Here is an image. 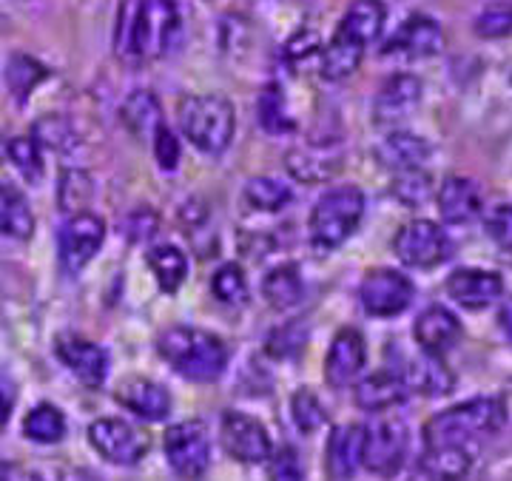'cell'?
Segmentation results:
<instances>
[{
    "label": "cell",
    "instance_id": "6da1fadb",
    "mask_svg": "<svg viewBox=\"0 0 512 481\" xmlns=\"http://www.w3.org/2000/svg\"><path fill=\"white\" fill-rule=\"evenodd\" d=\"M180 35L174 0H123L117 20V55L126 60H157Z\"/></svg>",
    "mask_w": 512,
    "mask_h": 481
},
{
    "label": "cell",
    "instance_id": "7a4b0ae2",
    "mask_svg": "<svg viewBox=\"0 0 512 481\" xmlns=\"http://www.w3.org/2000/svg\"><path fill=\"white\" fill-rule=\"evenodd\" d=\"M157 351L171 368L191 382H217L228 368V348L220 336L174 325L157 339Z\"/></svg>",
    "mask_w": 512,
    "mask_h": 481
},
{
    "label": "cell",
    "instance_id": "3957f363",
    "mask_svg": "<svg viewBox=\"0 0 512 481\" xmlns=\"http://www.w3.org/2000/svg\"><path fill=\"white\" fill-rule=\"evenodd\" d=\"M507 419V405L498 396H481L464 405L436 413L424 425V444L427 447H470L484 436H493Z\"/></svg>",
    "mask_w": 512,
    "mask_h": 481
},
{
    "label": "cell",
    "instance_id": "277c9868",
    "mask_svg": "<svg viewBox=\"0 0 512 481\" xmlns=\"http://www.w3.org/2000/svg\"><path fill=\"white\" fill-rule=\"evenodd\" d=\"M180 129L188 143L205 154H222L231 146L237 131V114L228 97L222 94H194L185 97L177 109Z\"/></svg>",
    "mask_w": 512,
    "mask_h": 481
},
{
    "label": "cell",
    "instance_id": "5b68a950",
    "mask_svg": "<svg viewBox=\"0 0 512 481\" xmlns=\"http://www.w3.org/2000/svg\"><path fill=\"white\" fill-rule=\"evenodd\" d=\"M365 214V194L356 185L330 188L311 211V242L319 251H333L359 228Z\"/></svg>",
    "mask_w": 512,
    "mask_h": 481
},
{
    "label": "cell",
    "instance_id": "8992f818",
    "mask_svg": "<svg viewBox=\"0 0 512 481\" xmlns=\"http://www.w3.org/2000/svg\"><path fill=\"white\" fill-rule=\"evenodd\" d=\"M165 456L171 470L185 481H197L205 476L211 464V442L202 422H180L165 430Z\"/></svg>",
    "mask_w": 512,
    "mask_h": 481
},
{
    "label": "cell",
    "instance_id": "52a82bcc",
    "mask_svg": "<svg viewBox=\"0 0 512 481\" xmlns=\"http://www.w3.org/2000/svg\"><path fill=\"white\" fill-rule=\"evenodd\" d=\"M106 240V222L97 214L80 211L72 214L60 228V240H57V251H60V265L66 274H80L92 257L103 248Z\"/></svg>",
    "mask_w": 512,
    "mask_h": 481
},
{
    "label": "cell",
    "instance_id": "ba28073f",
    "mask_svg": "<svg viewBox=\"0 0 512 481\" xmlns=\"http://www.w3.org/2000/svg\"><path fill=\"white\" fill-rule=\"evenodd\" d=\"M407 425L399 416L376 419L365 427V467L376 476H396L407 456Z\"/></svg>",
    "mask_w": 512,
    "mask_h": 481
},
{
    "label": "cell",
    "instance_id": "9c48e42d",
    "mask_svg": "<svg viewBox=\"0 0 512 481\" xmlns=\"http://www.w3.org/2000/svg\"><path fill=\"white\" fill-rule=\"evenodd\" d=\"M393 248H396V257L402 259L407 268H436L453 251L447 234L430 220L407 222L396 234Z\"/></svg>",
    "mask_w": 512,
    "mask_h": 481
},
{
    "label": "cell",
    "instance_id": "30bf717a",
    "mask_svg": "<svg viewBox=\"0 0 512 481\" xmlns=\"http://www.w3.org/2000/svg\"><path fill=\"white\" fill-rule=\"evenodd\" d=\"M89 442L111 464L131 467L148 453V436L123 419H97L89 425Z\"/></svg>",
    "mask_w": 512,
    "mask_h": 481
},
{
    "label": "cell",
    "instance_id": "8fae6325",
    "mask_svg": "<svg viewBox=\"0 0 512 481\" xmlns=\"http://www.w3.org/2000/svg\"><path fill=\"white\" fill-rule=\"evenodd\" d=\"M413 294H416L413 282L393 268L370 271L362 282V288H359L362 308L370 316H399L410 308Z\"/></svg>",
    "mask_w": 512,
    "mask_h": 481
},
{
    "label": "cell",
    "instance_id": "7c38bea8",
    "mask_svg": "<svg viewBox=\"0 0 512 481\" xmlns=\"http://www.w3.org/2000/svg\"><path fill=\"white\" fill-rule=\"evenodd\" d=\"M222 447L231 459L242 464L268 462V456L274 453L271 436L262 427V422H256L254 416L237 413V410L222 416Z\"/></svg>",
    "mask_w": 512,
    "mask_h": 481
},
{
    "label": "cell",
    "instance_id": "4fadbf2b",
    "mask_svg": "<svg viewBox=\"0 0 512 481\" xmlns=\"http://www.w3.org/2000/svg\"><path fill=\"white\" fill-rule=\"evenodd\" d=\"M57 356L66 368L72 370L74 376L89 385V388H100L109 376V353L100 345H94L83 336H60L57 339Z\"/></svg>",
    "mask_w": 512,
    "mask_h": 481
},
{
    "label": "cell",
    "instance_id": "5bb4252c",
    "mask_svg": "<svg viewBox=\"0 0 512 481\" xmlns=\"http://www.w3.org/2000/svg\"><path fill=\"white\" fill-rule=\"evenodd\" d=\"M444 46V32L433 18L427 15H413L399 26V32L387 40L384 55H402L410 60L439 55Z\"/></svg>",
    "mask_w": 512,
    "mask_h": 481
},
{
    "label": "cell",
    "instance_id": "9a60e30c",
    "mask_svg": "<svg viewBox=\"0 0 512 481\" xmlns=\"http://www.w3.org/2000/svg\"><path fill=\"white\" fill-rule=\"evenodd\" d=\"M365 339L356 328H345L336 333V339L330 342L328 359H325V379L330 388H348L350 382H356V376L365 368Z\"/></svg>",
    "mask_w": 512,
    "mask_h": 481
},
{
    "label": "cell",
    "instance_id": "2e32d148",
    "mask_svg": "<svg viewBox=\"0 0 512 481\" xmlns=\"http://www.w3.org/2000/svg\"><path fill=\"white\" fill-rule=\"evenodd\" d=\"M447 294L456 299L461 308L481 311L487 305H493L495 299L504 294V282L495 271L484 268H458L447 279Z\"/></svg>",
    "mask_w": 512,
    "mask_h": 481
},
{
    "label": "cell",
    "instance_id": "e0dca14e",
    "mask_svg": "<svg viewBox=\"0 0 512 481\" xmlns=\"http://www.w3.org/2000/svg\"><path fill=\"white\" fill-rule=\"evenodd\" d=\"M365 462V427L345 425L330 433L325 467L333 481H350Z\"/></svg>",
    "mask_w": 512,
    "mask_h": 481
},
{
    "label": "cell",
    "instance_id": "ac0fdd59",
    "mask_svg": "<svg viewBox=\"0 0 512 481\" xmlns=\"http://www.w3.org/2000/svg\"><path fill=\"white\" fill-rule=\"evenodd\" d=\"M421 100V80L413 74H396L382 86L373 103V117L379 126L399 123L410 111L419 106Z\"/></svg>",
    "mask_w": 512,
    "mask_h": 481
},
{
    "label": "cell",
    "instance_id": "d6986e66",
    "mask_svg": "<svg viewBox=\"0 0 512 481\" xmlns=\"http://www.w3.org/2000/svg\"><path fill=\"white\" fill-rule=\"evenodd\" d=\"M413 336H416L421 351L441 356L450 348H456V342L461 339V322H458V316L453 311L433 305L416 319Z\"/></svg>",
    "mask_w": 512,
    "mask_h": 481
},
{
    "label": "cell",
    "instance_id": "ffe728a7",
    "mask_svg": "<svg viewBox=\"0 0 512 481\" xmlns=\"http://www.w3.org/2000/svg\"><path fill=\"white\" fill-rule=\"evenodd\" d=\"M473 464L470 447H427L410 481H458Z\"/></svg>",
    "mask_w": 512,
    "mask_h": 481
},
{
    "label": "cell",
    "instance_id": "44dd1931",
    "mask_svg": "<svg viewBox=\"0 0 512 481\" xmlns=\"http://www.w3.org/2000/svg\"><path fill=\"white\" fill-rule=\"evenodd\" d=\"M114 399L123 407H128L134 416L148 419V422H160V419H165L171 413V396H168V390L160 388L151 379H128V382H123L117 388Z\"/></svg>",
    "mask_w": 512,
    "mask_h": 481
},
{
    "label": "cell",
    "instance_id": "7402d4cb",
    "mask_svg": "<svg viewBox=\"0 0 512 481\" xmlns=\"http://www.w3.org/2000/svg\"><path fill=\"white\" fill-rule=\"evenodd\" d=\"M439 208L444 222L467 225L481 214V191L470 177H447L439 188Z\"/></svg>",
    "mask_w": 512,
    "mask_h": 481
},
{
    "label": "cell",
    "instance_id": "603a6c76",
    "mask_svg": "<svg viewBox=\"0 0 512 481\" xmlns=\"http://www.w3.org/2000/svg\"><path fill=\"white\" fill-rule=\"evenodd\" d=\"M285 166L291 171L293 180L308 185L328 183L330 177L339 174L342 168V151H330V148H293L285 157Z\"/></svg>",
    "mask_w": 512,
    "mask_h": 481
},
{
    "label": "cell",
    "instance_id": "cb8c5ba5",
    "mask_svg": "<svg viewBox=\"0 0 512 481\" xmlns=\"http://www.w3.org/2000/svg\"><path fill=\"white\" fill-rule=\"evenodd\" d=\"M396 373L402 376L407 390H416L421 396H441V393L453 388V376H450V370L444 368V362L436 353L421 351V356L407 359L404 368L396 370Z\"/></svg>",
    "mask_w": 512,
    "mask_h": 481
},
{
    "label": "cell",
    "instance_id": "d4e9b609",
    "mask_svg": "<svg viewBox=\"0 0 512 481\" xmlns=\"http://www.w3.org/2000/svg\"><path fill=\"white\" fill-rule=\"evenodd\" d=\"M404 396H407V385L402 382V376L396 370H379L359 382L356 405L370 413H384L390 407L402 405Z\"/></svg>",
    "mask_w": 512,
    "mask_h": 481
},
{
    "label": "cell",
    "instance_id": "484cf974",
    "mask_svg": "<svg viewBox=\"0 0 512 481\" xmlns=\"http://www.w3.org/2000/svg\"><path fill=\"white\" fill-rule=\"evenodd\" d=\"M362 55H365V43L339 26L336 35L330 37V43L325 46V52H322V77L333 80V83L345 80L359 69Z\"/></svg>",
    "mask_w": 512,
    "mask_h": 481
},
{
    "label": "cell",
    "instance_id": "4316f807",
    "mask_svg": "<svg viewBox=\"0 0 512 481\" xmlns=\"http://www.w3.org/2000/svg\"><path fill=\"white\" fill-rule=\"evenodd\" d=\"M379 163L390 171H410V168H421L430 157V146L427 140H421L416 134L407 131H396L390 137H384V143L379 146Z\"/></svg>",
    "mask_w": 512,
    "mask_h": 481
},
{
    "label": "cell",
    "instance_id": "83f0119b",
    "mask_svg": "<svg viewBox=\"0 0 512 481\" xmlns=\"http://www.w3.org/2000/svg\"><path fill=\"white\" fill-rule=\"evenodd\" d=\"M35 231V214L26 194L9 183H0V234L12 240H29Z\"/></svg>",
    "mask_w": 512,
    "mask_h": 481
},
{
    "label": "cell",
    "instance_id": "f1b7e54d",
    "mask_svg": "<svg viewBox=\"0 0 512 481\" xmlns=\"http://www.w3.org/2000/svg\"><path fill=\"white\" fill-rule=\"evenodd\" d=\"M120 117L126 123V129L134 134V137H154V131L163 126V111H160V103L157 97L146 89H137L126 97L123 109H120Z\"/></svg>",
    "mask_w": 512,
    "mask_h": 481
},
{
    "label": "cell",
    "instance_id": "f546056e",
    "mask_svg": "<svg viewBox=\"0 0 512 481\" xmlns=\"http://www.w3.org/2000/svg\"><path fill=\"white\" fill-rule=\"evenodd\" d=\"M302 291H305V285H302V274L296 265H279L274 271H268V277L262 282V296L276 311H288L293 305H299Z\"/></svg>",
    "mask_w": 512,
    "mask_h": 481
},
{
    "label": "cell",
    "instance_id": "4dcf8cb0",
    "mask_svg": "<svg viewBox=\"0 0 512 481\" xmlns=\"http://www.w3.org/2000/svg\"><path fill=\"white\" fill-rule=\"evenodd\" d=\"M339 26L348 29L353 37H359L365 46L373 43L384 29V3L382 0H353Z\"/></svg>",
    "mask_w": 512,
    "mask_h": 481
},
{
    "label": "cell",
    "instance_id": "1f68e13d",
    "mask_svg": "<svg viewBox=\"0 0 512 481\" xmlns=\"http://www.w3.org/2000/svg\"><path fill=\"white\" fill-rule=\"evenodd\" d=\"M148 265H151L154 277L160 282V288L168 291V294H174L185 282V277H188V259L174 245H157V248H151L148 251Z\"/></svg>",
    "mask_w": 512,
    "mask_h": 481
},
{
    "label": "cell",
    "instance_id": "d6a6232c",
    "mask_svg": "<svg viewBox=\"0 0 512 481\" xmlns=\"http://www.w3.org/2000/svg\"><path fill=\"white\" fill-rule=\"evenodd\" d=\"M46 66L35 60V57L29 55H15L9 63H6V86H9V92L12 97L18 100V103H26V97L35 92L37 83H43L46 80Z\"/></svg>",
    "mask_w": 512,
    "mask_h": 481
},
{
    "label": "cell",
    "instance_id": "836d02e7",
    "mask_svg": "<svg viewBox=\"0 0 512 481\" xmlns=\"http://www.w3.org/2000/svg\"><path fill=\"white\" fill-rule=\"evenodd\" d=\"M23 433L37 444H55L66 436V419L55 405H37L26 422H23Z\"/></svg>",
    "mask_w": 512,
    "mask_h": 481
},
{
    "label": "cell",
    "instance_id": "e575fe53",
    "mask_svg": "<svg viewBox=\"0 0 512 481\" xmlns=\"http://www.w3.org/2000/svg\"><path fill=\"white\" fill-rule=\"evenodd\" d=\"M32 137L37 140V146L40 148H49V151H74L77 146V131L74 126L66 120V117H60V114H49V117H40L35 123V129H32Z\"/></svg>",
    "mask_w": 512,
    "mask_h": 481
},
{
    "label": "cell",
    "instance_id": "d590c367",
    "mask_svg": "<svg viewBox=\"0 0 512 481\" xmlns=\"http://www.w3.org/2000/svg\"><path fill=\"white\" fill-rule=\"evenodd\" d=\"M245 200L256 211H282L291 203V188L274 177H256L245 185Z\"/></svg>",
    "mask_w": 512,
    "mask_h": 481
},
{
    "label": "cell",
    "instance_id": "8d00e7d4",
    "mask_svg": "<svg viewBox=\"0 0 512 481\" xmlns=\"http://www.w3.org/2000/svg\"><path fill=\"white\" fill-rule=\"evenodd\" d=\"M259 123L271 134H288L293 131V117L288 114L285 97L279 86H265L259 94Z\"/></svg>",
    "mask_w": 512,
    "mask_h": 481
},
{
    "label": "cell",
    "instance_id": "74e56055",
    "mask_svg": "<svg viewBox=\"0 0 512 481\" xmlns=\"http://www.w3.org/2000/svg\"><path fill=\"white\" fill-rule=\"evenodd\" d=\"M94 197V183L92 177L80 168L66 171L63 180H60V211L66 214H80L86 211V205L92 203Z\"/></svg>",
    "mask_w": 512,
    "mask_h": 481
},
{
    "label": "cell",
    "instance_id": "f35d334b",
    "mask_svg": "<svg viewBox=\"0 0 512 481\" xmlns=\"http://www.w3.org/2000/svg\"><path fill=\"white\" fill-rule=\"evenodd\" d=\"M390 191H393V197L399 203L410 205V208H419V205H424L433 197V180L421 168H410V171H399L396 174Z\"/></svg>",
    "mask_w": 512,
    "mask_h": 481
},
{
    "label": "cell",
    "instance_id": "ab89813d",
    "mask_svg": "<svg viewBox=\"0 0 512 481\" xmlns=\"http://www.w3.org/2000/svg\"><path fill=\"white\" fill-rule=\"evenodd\" d=\"M211 291H214V296L220 299L222 305H242L248 299V282H245L242 268L234 265V262L222 265L220 271L214 274V279H211Z\"/></svg>",
    "mask_w": 512,
    "mask_h": 481
},
{
    "label": "cell",
    "instance_id": "60d3db41",
    "mask_svg": "<svg viewBox=\"0 0 512 481\" xmlns=\"http://www.w3.org/2000/svg\"><path fill=\"white\" fill-rule=\"evenodd\" d=\"M291 413L293 422H296V427H299L302 433L319 430V427L325 425V419H328L325 407H322V402L316 399V393H311V390H296V393H293Z\"/></svg>",
    "mask_w": 512,
    "mask_h": 481
},
{
    "label": "cell",
    "instance_id": "b9f144b4",
    "mask_svg": "<svg viewBox=\"0 0 512 481\" xmlns=\"http://www.w3.org/2000/svg\"><path fill=\"white\" fill-rule=\"evenodd\" d=\"M43 148L37 146L35 137H18L9 143V157L12 163L18 166V171L29 180V183H37L43 177V157H40Z\"/></svg>",
    "mask_w": 512,
    "mask_h": 481
},
{
    "label": "cell",
    "instance_id": "7bdbcfd3",
    "mask_svg": "<svg viewBox=\"0 0 512 481\" xmlns=\"http://www.w3.org/2000/svg\"><path fill=\"white\" fill-rule=\"evenodd\" d=\"M305 339H308V331L302 328V322H288L279 331L271 333L268 353L276 356V359H291V356H296V353L305 348Z\"/></svg>",
    "mask_w": 512,
    "mask_h": 481
},
{
    "label": "cell",
    "instance_id": "ee69618b",
    "mask_svg": "<svg viewBox=\"0 0 512 481\" xmlns=\"http://www.w3.org/2000/svg\"><path fill=\"white\" fill-rule=\"evenodd\" d=\"M268 479L271 481H305L302 464L293 447H279L268 456Z\"/></svg>",
    "mask_w": 512,
    "mask_h": 481
},
{
    "label": "cell",
    "instance_id": "f6af8a7d",
    "mask_svg": "<svg viewBox=\"0 0 512 481\" xmlns=\"http://www.w3.org/2000/svg\"><path fill=\"white\" fill-rule=\"evenodd\" d=\"M484 228L498 248L512 251V205H495L484 217Z\"/></svg>",
    "mask_w": 512,
    "mask_h": 481
},
{
    "label": "cell",
    "instance_id": "bcb514c9",
    "mask_svg": "<svg viewBox=\"0 0 512 481\" xmlns=\"http://www.w3.org/2000/svg\"><path fill=\"white\" fill-rule=\"evenodd\" d=\"M476 32L481 37H504L512 32V6H490L476 20Z\"/></svg>",
    "mask_w": 512,
    "mask_h": 481
},
{
    "label": "cell",
    "instance_id": "7dc6e473",
    "mask_svg": "<svg viewBox=\"0 0 512 481\" xmlns=\"http://www.w3.org/2000/svg\"><path fill=\"white\" fill-rule=\"evenodd\" d=\"M151 143H154V154H157V163L163 171H177L180 166V143H177V137H174V131L168 129V126H160V129L154 131V137H151Z\"/></svg>",
    "mask_w": 512,
    "mask_h": 481
},
{
    "label": "cell",
    "instance_id": "c3c4849f",
    "mask_svg": "<svg viewBox=\"0 0 512 481\" xmlns=\"http://www.w3.org/2000/svg\"><path fill=\"white\" fill-rule=\"evenodd\" d=\"M15 399H18V390H15V382L0 373V430L9 425V416H12V407H15Z\"/></svg>",
    "mask_w": 512,
    "mask_h": 481
},
{
    "label": "cell",
    "instance_id": "681fc988",
    "mask_svg": "<svg viewBox=\"0 0 512 481\" xmlns=\"http://www.w3.org/2000/svg\"><path fill=\"white\" fill-rule=\"evenodd\" d=\"M498 325H501L504 336L512 342V299L510 302H504V308H501V314H498Z\"/></svg>",
    "mask_w": 512,
    "mask_h": 481
}]
</instances>
